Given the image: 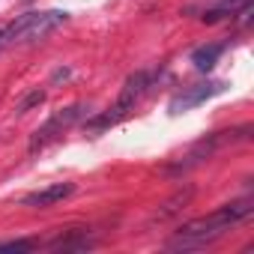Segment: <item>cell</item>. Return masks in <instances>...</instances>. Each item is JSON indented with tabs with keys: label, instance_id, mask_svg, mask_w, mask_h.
Here are the masks:
<instances>
[{
	"label": "cell",
	"instance_id": "6da1fadb",
	"mask_svg": "<svg viewBox=\"0 0 254 254\" xmlns=\"http://www.w3.org/2000/svg\"><path fill=\"white\" fill-rule=\"evenodd\" d=\"M254 212V200L251 197H242V200H230L224 206H218L215 212L203 215V218H194L189 224H183L177 230V236L168 242L171 248H203L209 242H215L218 236H224L233 224L245 221L248 215Z\"/></svg>",
	"mask_w": 254,
	"mask_h": 254
},
{
	"label": "cell",
	"instance_id": "7a4b0ae2",
	"mask_svg": "<svg viewBox=\"0 0 254 254\" xmlns=\"http://www.w3.org/2000/svg\"><path fill=\"white\" fill-rule=\"evenodd\" d=\"M69 21V12L63 9H45V12H24L21 18H15L6 30H0V48H12V45H27V42H39L48 33H54L57 27H63Z\"/></svg>",
	"mask_w": 254,
	"mask_h": 254
},
{
	"label": "cell",
	"instance_id": "3957f363",
	"mask_svg": "<svg viewBox=\"0 0 254 254\" xmlns=\"http://www.w3.org/2000/svg\"><path fill=\"white\" fill-rule=\"evenodd\" d=\"M147 90H150V75H147V72H135V75H129V78H126V84H123V90H120V96H117V102H114L108 111L96 114L93 120H87V123H84V132L99 135V132L111 129V126L123 123L126 117L135 111V105L144 99Z\"/></svg>",
	"mask_w": 254,
	"mask_h": 254
},
{
	"label": "cell",
	"instance_id": "277c9868",
	"mask_svg": "<svg viewBox=\"0 0 254 254\" xmlns=\"http://www.w3.org/2000/svg\"><path fill=\"white\" fill-rule=\"evenodd\" d=\"M248 138H251V126H239V129H230V132H212V135L200 138V141H197V144L186 153V159H180V162L171 168V174H183V171H189V168L200 165L203 159H212L218 150L233 147V144L248 141Z\"/></svg>",
	"mask_w": 254,
	"mask_h": 254
},
{
	"label": "cell",
	"instance_id": "5b68a950",
	"mask_svg": "<svg viewBox=\"0 0 254 254\" xmlns=\"http://www.w3.org/2000/svg\"><path fill=\"white\" fill-rule=\"evenodd\" d=\"M81 114H84V105H69V108H60L57 114H51L39 129L30 135V153H39V150H45L51 141H57L66 129H72V126L81 120Z\"/></svg>",
	"mask_w": 254,
	"mask_h": 254
},
{
	"label": "cell",
	"instance_id": "8992f818",
	"mask_svg": "<svg viewBox=\"0 0 254 254\" xmlns=\"http://www.w3.org/2000/svg\"><path fill=\"white\" fill-rule=\"evenodd\" d=\"M224 90H227V81H206V84L183 87V93H177L168 108H171V114L177 117V114H186V111L203 105L206 99H212V96H218V93H224Z\"/></svg>",
	"mask_w": 254,
	"mask_h": 254
},
{
	"label": "cell",
	"instance_id": "52a82bcc",
	"mask_svg": "<svg viewBox=\"0 0 254 254\" xmlns=\"http://www.w3.org/2000/svg\"><path fill=\"white\" fill-rule=\"evenodd\" d=\"M251 6H254V0H218V3H212L209 9H203V21L206 24H218L224 18H248L251 15Z\"/></svg>",
	"mask_w": 254,
	"mask_h": 254
},
{
	"label": "cell",
	"instance_id": "ba28073f",
	"mask_svg": "<svg viewBox=\"0 0 254 254\" xmlns=\"http://www.w3.org/2000/svg\"><path fill=\"white\" fill-rule=\"evenodd\" d=\"M72 194H75V183H51V186H45V189H39V191H30V194L24 197V206H39V209H45V206H54V203L72 197Z\"/></svg>",
	"mask_w": 254,
	"mask_h": 254
},
{
	"label": "cell",
	"instance_id": "9c48e42d",
	"mask_svg": "<svg viewBox=\"0 0 254 254\" xmlns=\"http://www.w3.org/2000/svg\"><path fill=\"white\" fill-rule=\"evenodd\" d=\"M221 54H224V45H221V42L200 45V48L191 51V63H194V69H200V72H212V66L218 63Z\"/></svg>",
	"mask_w": 254,
	"mask_h": 254
},
{
	"label": "cell",
	"instance_id": "30bf717a",
	"mask_svg": "<svg viewBox=\"0 0 254 254\" xmlns=\"http://www.w3.org/2000/svg\"><path fill=\"white\" fill-rule=\"evenodd\" d=\"M194 197V189L189 186V189H180L174 197H168L165 203H162V209L156 212V221H165V218H171V215H177L180 209H186L189 206V200Z\"/></svg>",
	"mask_w": 254,
	"mask_h": 254
},
{
	"label": "cell",
	"instance_id": "8fae6325",
	"mask_svg": "<svg viewBox=\"0 0 254 254\" xmlns=\"http://www.w3.org/2000/svg\"><path fill=\"white\" fill-rule=\"evenodd\" d=\"M90 245H93V239L87 236V230H69L66 236H57V239L51 242L54 251H84V248H90Z\"/></svg>",
	"mask_w": 254,
	"mask_h": 254
},
{
	"label": "cell",
	"instance_id": "7c38bea8",
	"mask_svg": "<svg viewBox=\"0 0 254 254\" xmlns=\"http://www.w3.org/2000/svg\"><path fill=\"white\" fill-rule=\"evenodd\" d=\"M33 248H36L33 239H6V242H0V251H15V254H21V251H33Z\"/></svg>",
	"mask_w": 254,
	"mask_h": 254
},
{
	"label": "cell",
	"instance_id": "4fadbf2b",
	"mask_svg": "<svg viewBox=\"0 0 254 254\" xmlns=\"http://www.w3.org/2000/svg\"><path fill=\"white\" fill-rule=\"evenodd\" d=\"M42 102H45V93H42V90H33V93H30V96L18 105V114H27L33 105H42Z\"/></svg>",
	"mask_w": 254,
	"mask_h": 254
}]
</instances>
